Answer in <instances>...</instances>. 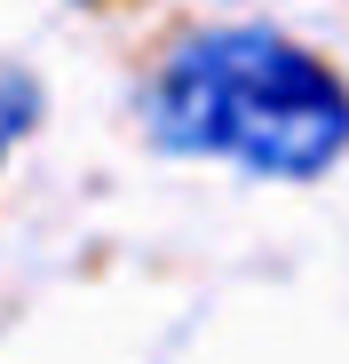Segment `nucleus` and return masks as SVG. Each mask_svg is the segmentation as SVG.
<instances>
[{
  "instance_id": "1",
  "label": "nucleus",
  "mask_w": 349,
  "mask_h": 364,
  "mask_svg": "<svg viewBox=\"0 0 349 364\" xmlns=\"http://www.w3.org/2000/svg\"><path fill=\"white\" fill-rule=\"evenodd\" d=\"M151 135L167 151H214L254 174L302 182L349 151V87L262 24L191 32L151 87Z\"/></svg>"
},
{
  "instance_id": "2",
  "label": "nucleus",
  "mask_w": 349,
  "mask_h": 364,
  "mask_svg": "<svg viewBox=\"0 0 349 364\" xmlns=\"http://www.w3.org/2000/svg\"><path fill=\"white\" fill-rule=\"evenodd\" d=\"M32 111H40V87H32V72L0 64V159H9V143L32 127Z\"/></svg>"
}]
</instances>
